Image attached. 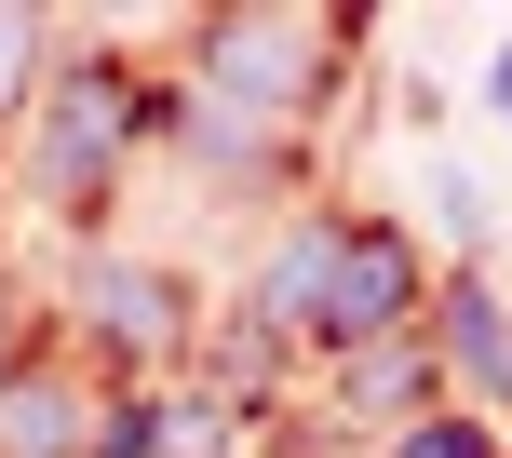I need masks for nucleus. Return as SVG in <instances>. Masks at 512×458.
Returning <instances> with one entry per match:
<instances>
[{
    "mask_svg": "<svg viewBox=\"0 0 512 458\" xmlns=\"http://www.w3.org/2000/svg\"><path fill=\"white\" fill-rule=\"evenodd\" d=\"M324 324L337 337L405 324V256H391V243H324Z\"/></svg>",
    "mask_w": 512,
    "mask_h": 458,
    "instance_id": "1",
    "label": "nucleus"
},
{
    "mask_svg": "<svg viewBox=\"0 0 512 458\" xmlns=\"http://www.w3.org/2000/svg\"><path fill=\"white\" fill-rule=\"evenodd\" d=\"M405 458H472V445H459V432H418V445H405Z\"/></svg>",
    "mask_w": 512,
    "mask_h": 458,
    "instance_id": "2",
    "label": "nucleus"
},
{
    "mask_svg": "<svg viewBox=\"0 0 512 458\" xmlns=\"http://www.w3.org/2000/svg\"><path fill=\"white\" fill-rule=\"evenodd\" d=\"M14 68H27V27H0V81H14Z\"/></svg>",
    "mask_w": 512,
    "mask_h": 458,
    "instance_id": "3",
    "label": "nucleus"
},
{
    "mask_svg": "<svg viewBox=\"0 0 512 458\" xmlns=\"http://www.w3.org/2000/svg\"><path fill=\"white\" fill-rule=\"evenodd\" d=\"M499 108H512V54H499Z\"/></svg>",
    "mask_w": 512,
    "mask_h": 458,
    "instance_id": "4",
    "label": "nucleus"
}]
</instances>
